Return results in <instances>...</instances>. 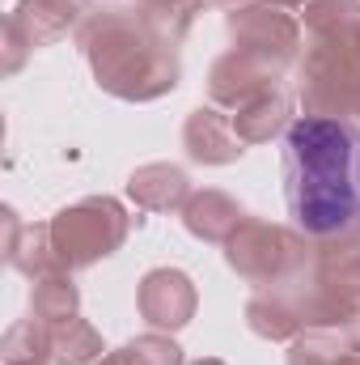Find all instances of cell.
<instances>
[{"label":"cell","instance_id":"cell-1","mask_svg":"<svg viewBox=\"0 0 360 365\" xmlns=\"http://www.w3.org/2000/svg\"><path fill=\"white\" fill-rule=\"evenodd\" d=\"M284 200L309 242L360 225V128L297 115L284 132Z\"/></svg>","mask_w":360,"mask_h":365},{"label":"cell","instance_id":"cell-2","mask_svg":"<svg viewBox=\"0 0 360 365\" xmlns=\"http://www.w3.org/2000/svg\"><path fill=\"white\" fill-rule=\"evenodd\" d=\"M77 43L90 60L97 90L119 102H157L179 90L182 60L179 47L162 43L136 13V4L93 9L77 30Z\"/></svg>","mask_w":360,"mask_h":365},{"label":"cell","instance_id":"cell-3","mask_svg":"<svg viewBox=\"0 0 360 365\" xmlns=\"http://www.w3.org/2000/svg\"><path fill=\"white\" fill-rule=\"evenodd\" d=\"M297 102L305 115L360 123V0H305Z\"/></svg>","mask_w":360,"mask_h":365},{"label":"cell","instance_id":"cell-4","mask_svg":"<svg viewBox=\"0 0 360 365\" xmlns=\"http://www.w3.org/2000/svg\"><path fill=\"white\" fill-rule=\"evenodd\" d=\"M305 327L360 331V225L314 242L309 272L292 284Z\"/></svg>","mask_w":360,"mask_h":365},{"label":"cell","instance_id":"cell-5","mask_svg":"<svg viewBox=\"0 0 360 365\" xmlns=\"http://www.w3.org/2000/svg\"><path fill=\"white\" fill-rule=\"evenodd\" d=\"M314 242L268 217H246L238 234L225 242V264L255 289H292L301 276L309 272Z\"/></svg>","mask_w":360,"mask_h":365},{"label":"cell","instance_id":"cell-6","mask_svg":"<svg viewBox=\"0 0 360 365\" xmlns=\"http://www.w3.org/2000/svg\"><path fill=\"white\" fill-rule=\"evenodd\" d=\"M51 251L60 259V268L68 272H85L93 264L110 259L127 234H132V217L115 195H85L68 208H60L51 221Z\"/></svg>","mask_w":360,"mask_h":365},{"label":"cell","instance_id":"cell-7","mask_svg":"<svg viewBox=\"0 0 360 365\" xmlns=\"http://www.w3.org/2000/svg\"><path fill=\"white\" fill-rule=\"evenodd\" d=\"M225 30H229V43L233 51L268 64L271 73H288L297 68L301 60V13L280 4V0H246L238 9L225 13Z\"/></svg>","mask_w":360,"mask_h":365},{"label":"cell","instance_id":"cell-8","mask_svg":"<svg viewBox=\"0 0 360 365\" xmlns=\"http://www.w3.org/2000/svg\"><path fill=\"white\" fill-rule=\"evenodd\" d=\"M136 310L153 331H182L199 310V289L182 268H153L136 284Z\"/></svg>","mask_w":360,"mask_h":365},{"label":"cell","instance_id":"cell-9","mask_svg":"<svg viewBox=\"0 0 360 365\" xmlns=\"http://www.w3.org/2000/svg\"><path fill=\"white\" fill-rule=\"evenodd\" d=\"M182 149L195 166H233L246 153V140L233 128V115L221 106H195L182 123Z\"/></svg>","mask_w":360,"mask_h":365},{"label":"cell","instance_id":"cell-10","mask_svg":"<svg viewBox=\"0 0 360 365\" xmlns=\"http://www.w3.org/2000/svg\"><path fill=\"white\" fill-rule=\"evenodd\" d=\"M90 13L93 0H17L4 21L30 43V51H38L47 43H60L64 34H77Z\"/></svg>","mask_w":360,"mask_h":365},{"label":"cell","instance_id":"cell-11","mask_svg":"<svg viewBox=\"0 0 360 365\" xmlns=\"http://www.w3.org/2000/svg\"><path fill=\"white\" fill-rule=\"evenodd\" d=\"M275 81H284V77L271 73L268 64H259V60H250V56H242V51L229 47L212 64V73H208V98H212V106H221V110L233 115L238 106H246L250 98H259Z\"/></svg>","mask_w":360,"mask_h":365},{"label":"cell","instance_id":"cell-12","mask_svg":"<svg viewBox=\"0 0 360 365\" xmlns=\"http://www.w3.org/2000/svg\"><path fill=\"white\" fill-rule=\"evenodd\" d=\"M246 221V208L229 195V191H216V187H203V191H191V200L182 204V225L191 238L199 242H212V247H225L238 225Z\"/></svg>","mask_w":360,"mask_h":365},{"label":"cell","instance_id":"cell-13","mask_svg":"<svg viewBox=\"0 0 360 365\" xmlns=\"http://www.w3.org/2000/svg\"><path fill=\"white\" fill-rule=\"evenodd\" d=\"M127 195L144 212H182L191 200V179L174 162H144L127 175Z\"/></svg>","mask_w":360,"mask_h":365},{"label":"cell","instance_id":"cell-14","mask_svg":"<svg viewBox=\"0 0 360 365\" xmlns=\"http://www.w3.org/2000/svg\"><path fill=\"white\" fill-rule=\"evenodd\" d=\"M246 327L268 344H292L305 331L297 293L292 289H255V297L246 302Z\"/></svg>","mask_w":360,"mask_h":365},{"label":"cell","instance_id":"cell-15","mask_svg":"<svg viewBox=\"0 0 360 365\" xmlns=\"http://www.w3.org/2000/svg\"><path fill=\"white\" fill-rule=\"evenodd\" d=\"M4 259H9L13 272L30 276V280L55 272L60 259H55V251H51V230H47V221H43V225H26L13 208H4Z\"/></svg>","mask_w":360,"mask_h":365},{"label":"cell","instance_id":"cell-16","mask_svg":"<svg viewBox=\"0 0 360 365\" xmlns=\"http://www.w3.org/2000/svg\"><path fill=\"white\" fill-rule=\"evenodd\" d=\"M292 123V90L284 81H275L259 98H250L246 106L233 110V128L246 145H268L275 136H284Z\"/></svg>","mask_w":360,"mask_h":365},{"label":"cell","instance_id":"cell-17","mask_svg":"<svg viewBox=\"0 0 360 365\" xmlns=\"http://www.w3.org/2000/svg\"><path fill=\"white\" fill-rule=\"evenodd\" d=\"M30 314L47 327L81 314V289H77L68 268H55V272L30 280Z\"/></svg>","mask_w":360,"mask_h":365},{"label":"cell","instance_id":"cell-18","mask_svg":"<svg viewBox=\"0 0 360 365\" xmlns=\"http://www.w3.org/2000/svg\"><path fill=\"white\" fill-rule=\"evenodd\" d=\"M47 331H51V365H97L106 357L102 331L81 314L64 319V323H51Z\"/></svg>","mask_w":360,"mask_h":365},{"label":"cell","instance_id":"cell-19","mask_svg":"<svg viewBox=\"0 0 360 365\" xmlns=\"http://www.w3.org/2000/svg\"><path fill=\"white\" fill-rule=\"evenodd\" d=\"M132 4H136L140 21H144L162 43H170V47H179L182 38L191 34L195 17H199V9H203V0H132Z\"/></svg>","mask_w":360,"mask_h":365},{"label":"cell","instance_id":"cell-20","mask_svg":"<svg viewBox=\"0 0 360 365\" xmlns=\"http://www.w3.org/2000/svg\"><path fill=\"white\" fill-rule=\"evenodd\" d=\"M0 361L4 365H51V331H47V323H38L34 314L17 319L4 331V340H0Z\"/></svg>","mask_w":360,"mask_h":365},{"label":"cell","instance_id":"cell-21","mask_svg":"<svg viewBox=\"0 0 360 365\" xmlns=\"http://www.w3.org/2000/svg\"><path fill=\"white\" fill-rule=\"evenodd\" d=\"M119 353H123V365H186L179 340L170 331H153V327L144 336L127 340Z\"/></svg>","mask_w":360,"mask_h":365},{"label":"cell","instance_id":"cell-22","mask_svg":"<svg viewBox=\"0 0 360 365\" xmlns=\"http://www.w3.org/2000/svg\"><path fill=\"white\" fill-rule=\"evenodd\" d=\"M26 56H30V43H26V38L4 21V77H13V73L26 64Z\"/></svg>","mask_w":360,"mask_h":365},{"label":"cell","instance_id":"cell-23","mask_svg":"<svg viewBox=\"0 0 360 365\" xmlns=\"http://www.w3.org/2000/svg\"><path fill=\"white\" fill-rule=\"evenodd\" d=\"M97 365H123V353L115 349V353H106V357H102V361H97Z\"/></svg>","mask_w":360,"mask_h":365},{"label":"cell","instance_id":"cell-24","mask_svg":"<svg viewBox=\"0 0 360 365\" xmlns=\"http://www.w3.org/2000/svg\"><path fill=\"white\" fill-rule=\"evenodd\" d=\"M208 4H221V9H238V4H246V0H208Z\"/></svg>","mask_w":360,"mask_h":365},{"label":"cell","instance_id":"cell-25","mask_svg":"<svg viewBox=\"0 0 360 365\" xmlns=\"http://www.w3.org/2000/svg\"><path fill=\"white\" fill-rule=\"evenodd\" d=\"M191 365H225L221 357H199V361H191Z\"/></svg>","mask_w":360,"mask_h":365},{"label":"cell","instance_id":"cell-26","mask_svg":"<svg viewBox=\"0 0 360 365\" xmlns=\"http://www.w3.org/2000/svg\"><path fill=\"white\" fill-rule=\"evenodd\" d=\"M280 4H288V9H297V13H301V4H305V0H280Z\"/></svg>","mask_w":360,"mask_h":365}]
</instances>
